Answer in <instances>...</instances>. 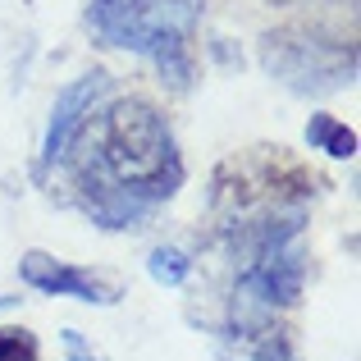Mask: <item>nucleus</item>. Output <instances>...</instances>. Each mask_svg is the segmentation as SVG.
Wrapping results in <instances>:
<instances>
[{"instance_id": "obj_1", "label": "nucleus", "mask_w": 361, "mask_h": 361, "mask_svg": "<svg viewBox=\"0 0 361 361\" xmlns=\"http://www.w3.org/2000/svg\"><path fill=\"white\" fill-rule=\"evenodd\" d=\"M64 160L73 165L82 211L101 229H133L183 183L174 137L147 101H115L101 115H87Z\"/></svg>"}, {"instance_id": "obj_2", "label": "nucleus", "mask_w": 361, "mask_h": 361, "mask_svg": "<svg viewBox=\"0 0 361 361\" xmlns=\"http://www.w3.org/2000/svg\"><path fill=\"white\" fill-rule=\"evenodd\" d=\"M202 0H92L87 23L110 46L156 55L169 42H188Z\"/></svg>"}, {"instance_id": "obj_3", "label": "nucleus", "mask_w": 361, "mask_h": 361, "mask_svg": "<svg viewBox=\"0 0 361 361\" xmlns=\"http://www.w3.org/2000/svg\"><path fill=\"white\" fill-rule=\"evenodd\" d=\"M261 64L283 82V87L302 92H338L353 82L357 73V55L348 46L334 42H316V37H293V32H270L261 42Z\"/></svg>"}, {"instance_id": "obj_4", "label": "nucleus", "mask_w": 361, "mask_h": 361, "mask_svg": "<svg viewBox=\"0 0 361 361\" xmlns=\"http://www.w3.org/2000/svg\"><path fill=\"white\" fill-rule=\"evenodd\" d=\"M18 274H23V283L37 288V293L78 298V302H92V307H115V302L123 298L115 279L78 270V265H64V261H55V256H46V252H27L23 261H18Z\"/></svg>"}, {"instance_id": "obj_5", "label": "nucleus", "mask_w": 361, "mask_h": 361, "mask_svg": "<svg viewBox=\"0 0 361 361\" xmlns=\"http://www.w3.org/2000/svg\"><path fill=\"white\" fill-rule=\"evenodd\" d=\"M110 92V73H87V78L69 82V87L55 97V110H51V128H46V142H42V160L46 165H60L64 151L73 147L78 128L87 123V115L106 101Z\"/></svg>"}, {"instance_id": "obj_6", "label": "nucleus", "mask_w": 361, "mask_h": 361, "mask_svg": "<svg viewBox=\"0 0 361 361\" xmlns=\"http://www.w3.org/2000/svg\"><path fill=\"white\" fill-rule=\"evenodd\" d=\"M307 142H311L316 151H329L334 160H353V156H357V133L343 128L334 115H311V123H307Z\"/></svg>"}, {"instance_id": "obj_7", "label": "nucleus", "mask_w": 361, "mask_h": 361, "mask_svg": "<svg viewBox=\"0 0 361 361\" xmlns=\"http://www.w3.org/2000/svg\"><path fill=\"white\" fill-rule=\"evenodd\" d=\"M147 274L156 283H165V288H178V283L192 274V261H188L178 247H156V252L147 256Z\"/></svg>"}, {"instance_id": "obj_8", "label": "nucleus", "mask_w": 361, "mask_h": 361, "mask_svg": "<svg viewBox=\"0 0 361 361\" xmlns=\"http://www.w3.org/2000/svg\"><path fill=\"white\" fill-rule=\"evenodd\" d=\"M0 361H37V338L27 329H0Z\"/></svg>"}, {"instance_id": "obj_9", "label": "nucleus", "mask_w": 361, "mask_h": 361, "mask_svg": "<svg viewBox=\"0 0 361 361\" xmlns=\"http://www.w3.org/2000/svg\"><path fill=\"white\" fill-rule=\"evenodd\" d=\"M60 338H64V353H69V361H97V353H92V348L82 343L78 329H64Z\"/></svg>"}, {"instance_id": "obj_10", "label": "nucleus", "mask_w": 361, "mask_h": 361, "mask_svg": "<svg viewBox=\"0 0 361 361\" xmlns=\"http://www.w3.org/2000/svg\"><path fill=\"white\" fill-rule=\"evenodd\" d=\"M5 307H14V298H0V311H5Z\"/></svg>"}]
</instances>
